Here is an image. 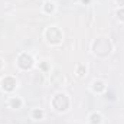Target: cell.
<instances>
[{"instance_id":"cell-11","label":"cell","mask_w":124,"mask_h":124,"mask_svg":"<svg viewBox=\"0 0 124 124\" xmlns=\"http://www.w3.org/2000/svg\"><path fill=\"white\" fill-rule=\"evenodd\" d=\"M33 117H35L36 120L42 118V117H43V111H42V110H35V111H33Z\"/></svg>"},{"instance_id":"cell-4","label":"cell","mask_w":124,"mask_h":124,"mask_svg":"<svg viewBox=\"0 0 124 124\" xmlns=\"http://www.w3.org/2000/svg\"><path fill=\"white\" fill-rule=\"evenodd\" d=\"M17 65L22 69H31L33 66V58L28 54H20L19 58H17Z\"/></svg>"},{"instance_id":"cell-13","label":"cell","mask_w":124,"mask_h":124,"mask_svg":"<svg viewBox=\"0 0 124 124\" xmlns=\"http://www.w3.org/2000/svg\"><path fill=\"white\" fill-rule=\"evenodd\" d=\"M117 17H118L120 20H124V9H120V10H117Z\"/></svg>"},{"instance_id":"cell-9","label":"cell","mask_w":124,"mask_h":124,"mask_svg":"<svg viewBox=\"0 0 124 124\" xmlns=\"http://www.w3.org/2000/svg\"><path fill=\"white\" fill-rule=\"evenodd\" d=\"M51 79H52V82H55V84H62V82H63V77L59 75V72H55Z\"/></svg>"},{"instance_id":"cell-2","label":"cell","mask_w":124,"mask_h":124,"mask_svg":"<svg viewBox=\"0 0 124 124\" xmlns=\"http://www.w3.org/2000/svg\"><path fill=\"white\" fill-rule=\"evenodd\" d=\"M52 105L56 111H66L68 107H69V100L65 94H56L52 100Z\"/></svg>"},{"instance_id":"cell-10","label":"cell","mask_w":124,"mask_h":124,"mask_svg":"<svg viewBox=\"0 0 124 124\" xmlns=\"http://www.w3.org/2000/svg\"><path fill=\"white\" fill-rule=\"evenodd\" d=\"M45 12L46 13H52L54 12V3H45Z\"/></svg>"},{"instance_id":"cell-1","label":"cell","mask_w":124,"mask_h":124,"mask_svg":"<svg viewBox=\"0 0 124 124\" xmlns=\"http://www.w3.org/2000/svg\"><path fill=\"white\" fill-rule=\"evenodd\" d=\"M111 42L107 38H98L93 43V51L98 56H107L111 54Z\"/></svg>"},{"instance_id":"cell-6","label":"cell","mask_w":124,"mask_h":124,"mask_svg":"<svg viewBox=\"0 0 124 124\" xmlns=\"http://www.w3.org/2000/svg\"><path fill=\"white\" fill-rule=\"evenodd\" d=\"M93 90L95 93H101V91H104L105 90V82L104 81H94L93 82Z\"/></svg>"},{"instance_id":"cell-3","label":"cell","mask_w":124,"mask_h":124,"mask_svg":"<svg viewBox=\"0 0 124 124\" xmlns=\"http://www.w3.org/2000/svg\"><path fill=\"white\" fill-rule=\"evenodd\" d=\"M45 36H46L49 43L56 45V43H61L62 42V32L56 26H49L46 29V32H45Z\"/></svg>"},{"instance_id":"cell-8","label":"cell","mask_w":124,"mask_h":124,"mask_svg":"<svg viewBox=\"0 0 124 124\" xmlns=\"http://www.w3.org/2000/svg\"><path fill=\"white\" fill-rule=\"evenodd\" d=\"M9 104H10V107H12V108H19V107L22 105V100H20V98H17V97H13V98H10Z\"/></svg>"},{"instance_id":"cell-5","label":"cell","mask_w":124,"mask_h":124,"mask_svg":"<svg viewBox=\"0 0 124 124\" xmlns=\"http://www.w3.org/2000/svg\"><path fill=\"white\" fill-rule=\"evenodd\" d=\"M1 88L4 91H13L16 88V79L13 77H4L1 81Z\"/></svg>"},{"instance_id":"cell-12","label":"cell","mask_w":124,"mask_h":124,"mask_svg":"<svg viewBox=\"0 0 124 124\" xmlns=\"http://www.w3.org/2000/svg\"><path fill=\"white\" fill-rule=\"evenodd\" d=\"M85 71H87L85 65H79V66H78V77H82V75L85 74Z\"/></svg>"},{"instance_id":"cell-14","label":"cell","mask_w":124,"mask_h":124,"mask_svg":"<svg viewBox=\"0 0 124 124\" xmlns=\"http://www.w3.org/2000/svg\"><path fill=\"white\" fill-rule=\"evenodd\" d=\"M0 66H1V61H0Z\"/></svg>"},{"instance_id":"cell-7","label":"cell","mask_w":124,"mask_h":124,"mask_svg":"<svg viewBox=\"0 0 124 124\" xmlns=\"http://www.w3.org/2000/svg\"><path fill=\"white\" fill-rule=\"evenodd\" d=\"M101 120H102V117H101V114H100V113H93V114H91V117H90L91 124H101Z\"/></svg>"}]
</instances>
